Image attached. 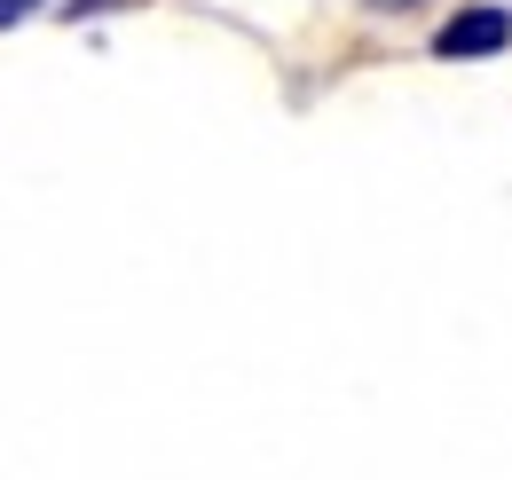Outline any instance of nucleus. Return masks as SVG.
Here are the masks:
<instances>
[{
    "label": "nucleus",
    "instance_id": "nucleus-1",
    "mask_svg": "<svg viewBox=\"0 0 512 480\" xmlns=\"http://www.w3.org/2000/svg\"><path fill=\"white\" fill-rule=\"evenodd\" d=\"M512 48V8L481 0V8H457L442 32H434V56L442 63H481V56H505Z\"/></svg>",
    "mask_w": 512,
    "mask_h": 480
},
{
    "label": "nucleus",
    "instance_id": "nucleus-2",
    "mask_svg": "<svg viewBox=\"0 0 512 480\" xmlns=\"http://www.w3.org/2000/svg\"><path fill=\"white\" fill-rule=\"evenodd\" d=\"M40 8H48V0H0V32H8V24H24V16H40Z\"/></svg>",
    "mask_w": 512,
    "mask_h": 480
},
{
    "label": "nucleus",
    "instance_id": "nucleus-3",
    "mask_svg": "<svg viewBox=\"0 0 512 480\" xmlns=\"http://www.w3.org/2000/svg\"><path fill=\"white\" fill-rule=\"evenodd\" d=\"M103 8H127V0H64V16L79 24V16H103Z\"/></svg>",
    "mask_w": 512,
    "mask_h": 480
},
{
    "label": "nucleus",
    "instance_id": "nucleus-4",
    "mask_svg": "<svg viewBox=\"0 0 512 480\" xmlns=\"http://www.w3.org/2000/svg\"><path fill=\"white\" fill-rule=\"evenodd\" d=\"M371 16H394V8H418V0H363Z\"/></svg>",
    "mask_w": 512,
    "mask_h": 480
}]
</instances>
